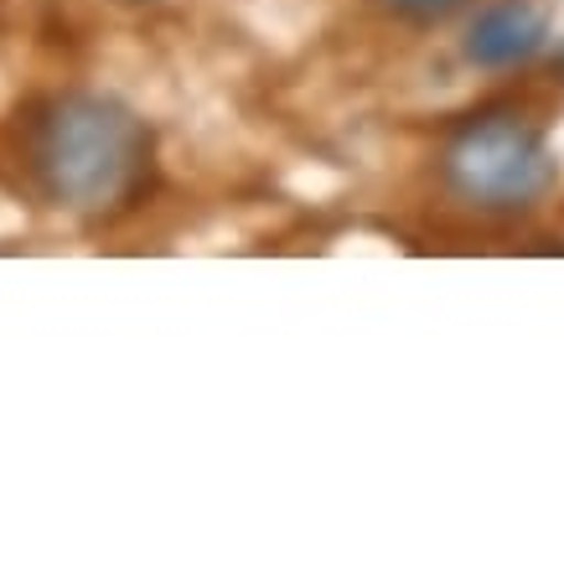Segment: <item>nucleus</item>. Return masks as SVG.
<instances>
[{"label":"nucleus","mask_w":564,"mask_h":564,"mask_svg":"<svg viewBox=\"0 0 564 564\" xmlns=\"http://www.w3.org/2000/svg\"><path fill=\"white\" fill-rule=\"evenodd\" d=\"M389 11H399V17H414V21H435L445 17V11H456L462 0H383Z\"/></svg>","instance_id":"obj_4"},{"label":"nucleus","mask_w":564,"mask_h":564,"mask_svg":"<svg viewBox=\"0 0 564 564\" xmlns=\"http://www.w3.org/2000/svg\"><path fill=\"white\" fill-rule=\"evenodd\" d=\"M544 11L529 6V0H497L487 6L471 32H466V57L477 68H513V63H529L533 52L544 47Z\"/></svg>","instance_id":"obj_3"},{"label":"nucleus","mask_w":564,"mask_h":564,"mask_svg":"<svg viewBox=\"0 0 564 564\" xmlns=\"http://www.w3.org/2000/svg\"><path fill=\"white\" fill-rule=\"evenodd\" d=\"M441 172L445 187L462 203L481 207V213H518V207H533L549 192L554 161H549L544 135L523 115L492 109V115L466 120L445 140Z\"/></svg>","instance_id":"obj_2"},{"label":"nucleus","mask_w":564,"mask_h":564,"mask_svg":"<svg viewBox=\"0 0 564 564\" xmlns=\"http://www.w3.org/2000/svg\"><path fill=\"white\" fill-rule=\"evenodd\" d=\"M151 161L145 124L115 99L68 94L52 99L32 124V172L52 203L104 213L140 187Z\"/></svg>","instance_id":"obj_1"}]
</instances>
